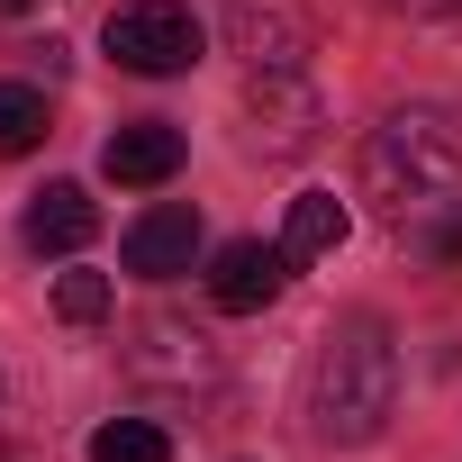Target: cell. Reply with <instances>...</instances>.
Returning <instances> with one entry per match:
<instances>
[{"instance_id":"cell-1","label":"cell","mask_w":462,"mask_h":462,"mask_svg":"<svg viewBox=\"0 0 462 462\" xmlns=\"http://www.w3.org/2000/svg\"><path fill=\"white\" fill-rule=\"evenodd\" d=\"M363 199H381L399 226L462 208V127L444 109H390L363 136Z\"/></svg>"},{"instance_id":"cell-2","label":"cell","mask_w":462,"mask_h":462,"mask_svg":"<svg viewBox=\"0 0 462 462\" xmlns=\"http://www.w3.org/2000/svg\"><path fill=\"white\" fill-rule=\"evenodd\" d=\"M390 417H399V345H390V327L381 318L327 327L318 372H309V426H318V444H372Z\"/></svg>"},{"instance_id":"cell-3","label":"cell","mask_w":462,"mask_h":462,"mask_svg":"<svg viewBox=\"0 0 462 462\" xmlns=\"http://www.w3.org/2000/svg\"><path fill=\"white\" fill-rule=\"evenodd\" d=\"M100 46H109V64H118V73L163 82V73H190L208 37H199V19L181 10V0H136V10H118V19L100 28Z\"/></svg>"},{"instance_id":"cell-4","label":"cell","mask_w":462,"mask_h":462,"mask_svg":"<svg viewBox=\"0 0 462 462\" xmlns=\"http://www.w3.org/2000/svg\"><path fill=\"white\" fill-rule=\"evenodd\" d=\"M318 127H327V100H318L300 73H254V82H245V154L291 163V154L318 145Z\"/></svg>"},{"instance_id":"cell-5","label":"cell","mask_w":462,"mask_h":462,"mask_svg":"<svg viewBox=\"0 0 462 462\" xmlns=\"http://www.w3.org/2000/svg\"><path fill=\"white\" fill-rule=\"evenodd\" d=\"M282 282H291V254H282V245H254V236L217 245V263H208V300H217L226 318L273 309V300H282Z\"/></svg>"},{"instance_id":"cell-6","label":"cell","mask_w":462,"mask_h":462,"mask_svg":"<svg viewBox=\"0 0 462 462\" xmlns=\"http://www.w3.org/2000/svg\"><path fill=\"white\" fill-rule=\"evenodd\" d=\"M226 46H236L254 73H300V55H309V19L282 10V0H236V10H226Z\"/></svg>"},{"instance_id":"cell-7","label":"cell","mask_w":462,"mask_h":462,"mask_svg":"<svg viewBox=\"0 0 462 462\" xmlns=\"http://www.w3.org/2000/svg\"><path fill=\"white\" fill-rule=\"evenodd\" d=\"M190 254H199V208H181V199H163L127 226V273L136 282H172V273H190Z\"/></svg>"},{"instance_id":"cell-8","label":"cell","mask_w":462,"mask_h":462,"mask_svg":"<svg viewBox=\"0 0 462 462\" xmlns=\"http://www.w3.org/2000/svg\"><path fill=\"white\" fill-rule=\"evenodd\" d=\"M19 236L37 245V254H82L91 236H100V199L82 190V181H46L37 199H28V226Z\"/></svg>"},{"instance_id":"cell-9","label":"cell","mask_w":462,"mask_h":462,"mask_svg":"<svg viewBox=\"0 0 462 462\" xmlns=\"http://www.w3.org/2000/svg\"><path fill=\"white\" fill-rule=\"evenodd\" d=\"M100 172H109V181H127V190H154V181H172V172H181V127H163V118H136V127H118V136L100 145Z\"/></svg>"},{"instance_id":"cell-10","label":"cell","mask_w":462,"mask_h":462,"mask_svg":"<svg viewBox=\"0 0 462 462\" xmlns=\"http://www.w3.org/2000/svg\"><path fill=\"white\" fill-rule=\"evenodd\" d=\"M136 372H145V381H217V354H208L199 327L145 318V327H136Z\"/></svg>"},{"instance_id":"cell-11","label":"cell","mask_w":462,"mask_h":462,"mask_svg":"<svg viewBox=\"0 0 462 462\" xmlns=\"http://www.w3.org/2000/svg\"><path fill=\"white\" fill-rule=\"evenodd\" d=\"M345 226H354V217H345V199H336V190H300V199H291V217H282V254H291V263L336 254V245H345Z\"/></svg>"},{"instance_id":"cell-12","label":"cell","mask_w":462,"mask_h":462,"mask_svg":"<svg viewBox=\"0 0 462 462\" xmlns=\"http://www.w3.org/2000/svg\"><path fill=\"white\" fill-rule=\"evenodd\" d=\"M37 145H46V91L0 82V154H37Z\"/></svg>"},{"instance_id":"cell-13","label":"cell","mask_w":462,"mask_h":462,"mask_svg":"<svg viewBox=\"0 0 462 462\" xmlns=\"http://www.w3.org/2000/svg\"><path fill=\"white\" fill-rule=\"evenodd\" d=\"M91 462H172V435L145 426V417H109L91 435Z\"/></svg>"},{"instance_id":"cell-14","label":"cell","mask_w":462,"mask_h":462,"mask_svg":"<svg viewBox=\"0 0 462 462\" xmlns=\"http://www.w3.org/2000/svg\"><path fill=\"white\" fill-rule=\"evenodd\" d=\"M55 318H64V327H100V318H109V282H100V273H64V282H55Z\"/></svg>"},{"instance_id":"cell-15","label":"cell","mask_w":462,"mask_h":462,"mask_svg":"<svg viewBox=\"0 0 462 462\" xmlns=\"http://www.w3.org/2000/svg\"><path fill=\"white\" fill-rule=\"evenodd\" d=\"M390 10H408V19H462V0H390Z\"/></svg>"},{"instance_id":"cell-16","label":"cell","mask_w":462,"mask_h":462,"mask_svg":"<svg viewBox=\"0 0 462 462\" xmlns=\"http://www.w3.org/2000/svg\"><path fill=\"white\" fill-rule=\"evenodd\" d=\"M19 10H28V0H0V19H19Z\"/></svg>"}]
</instances>
